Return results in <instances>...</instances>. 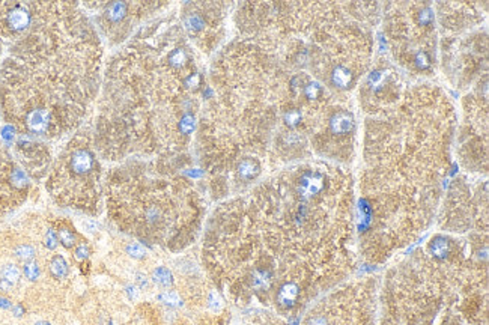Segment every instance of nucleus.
I'll return each instance as SVG.
<instances>
[{"label":"nucleus","mask_w":489,"mask_h":325,"mask_svg":"<svg viewBox=\"0 0 489 325\" xmlns=\"http://www.w3.org/2000/svg\"><path fill=\"white\" fill-rule=\"evenodd\" d=\"M330 126L333 129V133L346 134L354 128V116L348 112H339L331 118Z\"/></svg>","instance_id":"obj_4"},{"label":"nucleus","mask_w":489,"mask_h":325,"mask_svg":"<svg viewBox=\"0 0 489 325\" xmlns=\"http://www.w3.org/2000/svg\"><path fill=\"white\" fill-rule=\"evenodd\" d=\"M127 253L129 257L132 259H143L146 256V250L142 244H137V243H132L127 247Z\"/></svg>","instance_id":"obj_23"},{"label":"nucleus","mask_w":489,"mask_h":325,"mask_svg":"<svg viewBox=\"0 0 489 325\" xmlns=\"http://www.w3.org/2000/svg\"><path fill=\"white\" fill-rule=\"evenodd\" d=\"M270 280H271V274H270L268 271L259 270V271H256L255 275H253V285H255V288H257V289H263V288L268 286Z\"/></svg>","instance_id":"obj_17"},{"label":"nucleus","mask_w":489,"mask_h":325,"mask_svg":"<svg viewBox=\"0 0 489 325\" xmlns=\"http://www.w3.org/2000/svg\"><path fill=\"white\" fill-rule=\"evenodd\" d=\"M12 288H14V286H12V285H9L8 281H5V280H2V278H0V291H3V292H9Z\"/></svg>","instance_id":"obj_40"},{"label":"nucleus","mask_w":489,"mask_h":325,"mask_svg":"<svg viewBox=\"0 0 489 325\" xmlns=\"http://www.w3.org/2000/svg\"><path fill=\"white\" fill-rule=\"evenodd\" d=\"M197 84H199V75L197 74H193V75H190L185 80V86H187V88H196Z\"/></svg>","instance_id":"obj_36"},{"label":"nucleus","mask_w":489,"mask_h":325,"mask_svg":"<svg viewBox=\"0 0 489 325\" xmlns=\"http://www.w3.org/2000/svg\"><path fill=\"white\" fill-rule=\"evenodd\" d=\"M386 73H383V71H375V73H372L370 74V77H369V83H370V86H372V88H381V84L384 83V78H386V75H384Z\"/></svg>","instance_id":"obj_28"},{"label":"nucleus","mask_w":489,"mask_h":325,"mask_svg":"<svg viewBox=\"0 0 489 325\" xmlns=\"http://www.w3.org/2000/svg\"><path fill=\"white\" fill-rule=\"evenodd\" d=\"M29 23H30V15L25 8L17 6L9 11L8 25L12 30H23L29 26Z\"/></svg>","instance_id":"obj_5"},{"label":"nucleus","mask_w":489,"mask_h":325,"mask_svg":"<svg viewBox=\"0 0 489 325\" xmlns=\"http://www.w3.org/2000/svg\"><path fill=\"white\" fill-rule=\"evenodd\" d=\"M26 125L32 133H44L50 125V113L46 108H33L26 118Z\"/></svg>","instance_id":"obj_2"},{"label":"nucleus","mask_w":489,"mask_h":325,"mask_svg":"<svg viewBox=\"0 0 489 325\" xmlns=\"http://www.w3.org/2000/svg\"><path fill=\"white\" fill-rule=\"evenodd\" d=\"M12 310H14V315H15V316H18V318H20V316H23V307H21V306H14Z\"/></svg>","instance_id":"obj_41"},{"label":"nucleus","mask_w":489,"mask_h":325,"mask_svg":"<svg viewBox=\"0 0 489 325\" xmlns=\"http://www.w3.org/2000/svg\"><path fill=\"white\" fill-rule=\"evenodd\" d=\"M57 238H59V243L65 247V249H73L76 246V235L73 230H70L68 227H62L57 232Z\"/></svg>","instance_id":"obj_15"},{"label":"nucleus","mask_w":489,"mask_h":325,"mask_svg":"<svg viewBox=\"0 0 489 325\" xmlns=\"http://www.w3.org/2000/svg\"><path fill=\"white\" fill-rule=\"evenodd\" d=\"M152 280L163 288H169V286L173 285V275H172L170 270L166 268V267L155 268L154 273H152Z\"/></svg>","instance_id":"obj_10"},{"label":"nucleus","mask_w":489,"mask_h":325,"mask_svg":"<svg viewBox=\"0 0 489 325\" xmlns=\"http://www.w3.org/2000/svg\"><path fill=\"white\" fill-rule=\"evenodd\" d=\"M259 172H260V166L256 160L246 158L238 164V175L244 181H250L253 178H256L259 175Z\"/></svg>","instance_id":"obj_7"},{"label":"nucleus","mask_w":489,"mask_h":325,"mask_svg":"<svg viewBox=\"0 0 489 325\" xmlns=\"http://www.w3.org/2000/svg\"><path fill=\"white\" fill-rule=\"evenodd\" d=\"M145 219L149 223H157L161 219V211L157 206H149L145 212Z\"/></svg>","instance_id":"obj_26"},{"label":"nucleus","mask_w":489,"mask_h":325,"mask_svg":"<svg viewBox=\"0 0 489 325\" xmlns=\"http://www.w3.org/2000/svg\"><path fill=\"white\" fill-rule=\"evenodd\" d=\"M431 251L435 257L438 259H444L447 254H449V243L446 240H441V238H438V240H435L431 246Z\"/></svg>","instance_id":"obj_16"},{"label":"nucleus","mask_w":489,"mask_h":325,"mask_svg":"<svg viewBox=\"0 0 489 325\" xmlns=\"http://www.w3.org/2000/svg\"><path fill=\"white\" fill-rule=\"evenodd\" d=\"M137 289H139V288L129 285V286L127 288V294H128V297H129V298H136V297H137V292H139Z\"/></svg>","instance_id":"obj_39"},{"label":"nucleus","mask_w":489,"mask_h":325,"mask_svg":"<svg viewBox=\"0 0 489 325\" xmlns=\"http://www.w3.org/2000/svg\"><path fill=\"white\" fill-rule=\"evenodd\" d=\"M432 18H434V14H432V11H431L429 8H426V9L421 11V14H420V21H421V23H423V25L431 23Z\"/></svg>","instance_id":"obj_35"},{"label":"nucleus","mask_w":489,"mask_h":325,"mask_svg":"<svg viewBox=\"0 0 489 325\" xmlns=\"http://www.w3.org/2000/svg\"><path fill=\"white\" fill-rule=\"evenodd\" d=\"M331 80H333V83H335V86L345 89L352 81V74L345 67H336L335 71H333V74H331Z\"/></svg>","instance_id":"obj_9"},{"label":"nucleus","mask_w":489,"mask_h":325,"mask_svg":"<svg viewBox=\"0 0 489 325\" xmlns=\"http://www.w3.org/2000/svg\"><path fill=\"white\" fill-rule=\"evenodd\" d=\"M35 325H51L50 322H47V321H38Z\"/></svg>","instance_id":"obj_42"},{"label":"nucleus","mask_w":489,"mask_h":325,"mask_svg":"<svg viewBox=\"0 0 489 325\" xmlns=\"http://www.w3.org/2000/svg\"><path fill=\"white\" fill-rule=\"evenodd\" d=\"M185 60H187V54H185V51H184L182 49H176V50L172 51L170 56H169V62H170V65H172V67H176V68L182 67V65L185 63Z\"/></svg>","instance_id":"obj_21"},{"label":"nucleus","mask_w":489,"mask_h":325,"mask_svg":"<svg viewBox=\"0 0 489 325\" xmlns=\"http://www.w3.org/2000/svg\"><path fill=\"white\" fill-rule=\"evenodd\" d=\"M89 254H91V251H89V247L84 246V244L77 246V249L74 251V257L77 259V261H80V262L86 261V259L89 257Z\"/></svg>","instance_id":"obj_30"},{"label":"nucleus","mask_w":489,"mask_h":325,"mask_svg":"<svg viewBox=\"0 0 489 325\" xmlns=\"http://www.w3.org/2000/svg\"><path fill=\"white\" fill-rule=\"evenodd\" d=\"M127 14V3L124 2H113V3H110L105 9V15L110 21H113V23H116V21H121Z\"/></svg>","instance_id":"obj_11"},{"label":"nucleus","mask_w":489,"mask_h":325,"mask_svg":"<svg viewBox=\"0 0 489 325\" xmlns=\"http://www.w3.org/2000/svg\"><path fill=\"white\" fill-rule=\"evenodd\" d=\"M158 300H160V302H163V304H166V306H170V307H181L182 306L181 297L173 291H166V292L160 294Z\"/></svg>","instance_id":"obj_14"},{"label":"nucleus","mask_w":489,"mask_h":325,"mask_svg":"<svg viewBox=\"0 0 489 325\" xmlns=\"http://www.w3.org/2000/svg\"><path fill=\"white\" fill-rule=\"evenodd\" d=\"M2 137H3V140L11 142V140L15 137V129H14V126H11V125L3 126V128H2Z\"/></svg>","instance_id":"obj_33"},{"label":"nucleus","mask_w":489,"mask_h":325,"mask_svg":"<svg viewBox=\"0 0 489 325\" xmlns=\"http://www.w3.org/2000/svg\"><path fill=\"white\" fill-rule=\"evenodd\" d=\"M81 226H83V229H84L86 232H89V233H95V232L98 230V225H97V222H94V220H84V222L81 223Z\"/></svg>","instance_id":"obj_34"},{"label":"nucleus","mask_w":489,"mask_h":325,"mask_svg":"<svg viewBox=\"0 0 489 325\" xmlns=\"http://www.w3.org/2000/svg\"><path fill=\"white\" fill-rule=\"evenodd\" d=\"M11 182L14 187L17 188H23L27 185V175L25 173V170H21V169H15L12 173H11Z\"/></svg>","instance_id":"obj_20"},{"label":"nucleus","mask_w":489,"mask_h":325,"mask_svg":"<svg viewBox=\"0 0 489 325\" xmlns=\"http://www.w3.org/2000/svg\"><path fill=\"white\" fill-rule=\"evenodd\" d=\"M20 275H21V273H20L18 267L14 265V264H8V265H5V267L2 268V271H0V278L5 280V281H8V283L12 285V286H15V285L18 283Z\"/></svg>","instance_id":"obj_12"},{"label":"nucleus","mask_w":489,"mask_h":325,"mask_svg":"<svg viewBox=\"0 0 489 325\" xmlns=\"http://www.w3.org/2000/svg\"><path fill=\"white\" fill-rule=\"evenodd\" d=\"M44 244H46V247L49 250H54L59 244V238H57V233L54 229H49L46 232V236H44Z\"/></svg>","instance_id":"obj_24"},{"label":"nucleus","mask_w":489,"mask_h":325,"mask_svg":"<svg viewBox=\"0 0 489 325\" xmlns=\"http://www.w3.org/2000/svg\"><path fill=\"white\" fill-rule=\"evenodd\" d=\"M23 274L27 280L30 281H35L38 280L39 274H41V270H39V265L35 262V261H30V262H26L25 267H23Z\"/></svg>","instance_id":"obj_19"},{"label":"nucleus","mask_w":489,"mask_h":325,"mask_svg":"<svg viewBox=\"0 0 489 325\" xmlns=\"http://www.w3.org/2000/svg\"><path fill=\"white\" fill-rule=\"evenodd\" d=\"M204 26H205V21H204V18L199 15V14H190L185 18V27L188 30L196 32V30H201Z\"/></svg>","instance_id":"obj_18"},{"label":"nucleus","mask_w":489,"mask_h":325,"mask_svg":"<svg viewBox=\"0 0 489 325\" xmlns=\"http://www.w3.org/2000/svg\"><path fill=\"white\" fill-rule=\"evenodd\" d=\"M300 289L295 283H286L280 288L279 295H277V301L279 304L284 309H289L295 304V301L298 298Z\"/></svg>","instance_id":"obj_6"},{"label":"nucleus","mask_w":489,"mask_h":325,"mask_svg":"<svg viewBox=\"0 0 489 325\" xmlns=\"http://www.w3.org/2000/svg\"><path fill=\"white\" fill-rule=\"evenodd\" d=\"M194 128H196V119H194V116L190 115V113L184 115L182 119H181V122H180V129H181V133H184V134H190Z\"/></svg>","instance_id":"obj_22"},{"label":"nucleus","mask_w":489,"mask_h":325,"mask_svg":"<svg viewBox=\"0 0 489 325\" xmlns=\"http://www.w3.org/2000/svg\"><path fill=\"white\" fill-rule=\"evenodd\" d=\"M415 65H417L418 68H421V70L428 68L429 67V57H428V54L426 53H418L417 57H415Z\"/></svg>","instance_id":"obj_31"},{"label":"nucleus","mask_w":489,"mask_h":325,"mask_svg":"<svg viewBox=\"0 0 489 325\" xmlns=\"http://www.w3.org/2000/svg\"><path fill=\"white\" fill-rule=\"evenodd\" d=\"M11 307H12L11 301H9V300H6V298H3V297H0V309L8 310V309H11Z\"/></svg>","instance_id":"obj_38"},{"label":"nucleus","mask_w":489,"mask_h":325,"mask_svg":"<svg viewBox=\"0 0 489 325\" xmlns=\"http://www.w3.org/2000/svg\"><path fill=\"white\" fill-rule=\"evenodd\" d=\"M71 170L76 175H86L92 170L94 166V155L87 149H78L71 157Z\"/></svg>","instance_id":"obj_3"},{"label":"nucleus","mask_w":489,"mask_h":325,"mask_svg":"<svg viewBox=\"0 0 489 325\" xmlns=\"http://www.w3.org/2000/svg\"><path fill=\"white\" fill-rule=\"evenodd\" d=\"M14 254H15L17 259H20V261H23V262H30V261H33L35 256H36V250H35V247L30 246V244H21V246H18V247L15 249Z\"/></svg>","instance_id":"obj_13"},{"label":"nucleus","mask_w":489,"mask_h":325,"mask_svg":"<svg viewBox=\"0 0 489 325\" xmlns=\"http://www.w3.org/2000/svg\"><path fill=\"white\" fill-rule=\"evenodd\" d=\"M208 306H209V309H212L214 312H217V310H220L221 307H223V301H221V298H220V295L217 294V292H211L209 294V297H208Z\"/></svg>","instance_id":"obj_27"},{"label":"nucleus","mask_w":489,"mask_h":325,"mask_svg":"<svg viewBox=\"0 0 489 325\" xmlns=\"http://www.w3.org/2000/svg\"><path fill=\"white\" fill-rule=\"evenodd\" d=\"M50 273L53 277L56 278H65L66 275H68L70 273V267H68V262L65 261V257L60 256V254H56L53 259H51V262H50Z\"/></svg>","instance_id":"obj_8"},{"label":"nucleus","mask_w":489,"mask_h":325,"mask_svg":"<svg viewBox=\"0 0 489 325\" xmlns=\"http://www.w3.org/2000/svg\"><path fill=\"white\" fill-rule=\"evenodd\" d=\"M307 325H327V321L322 316H315V318H312L309 321Z\"/></svg>","instance_id":"obj_37"},{"label":"nucleus","mask_w":489,"mask_h":325,"mask_svg":"<svg viewBox=\"0 0 489 325\" xmlns=\"http://www.w3.org/2000/svg\"><path fill=\"white\" fill-rule=\"evenodd\" d=\"M136 283H137L139 289H146L149 286V278L143 273H137L136 274Z\"/></svg>","instance_id":"obj_32"},{"label":"nucleus","mask_w":489,"mask_h":325,"mask_svg":"<svg viewBox=\"0 0 489 325\" xmlns=\"http://www.w3.org/2000/svg\"><path fill=\"white\" fill-rule=\"evenodd\" d=\"M301 121V112L300 110H289L284 115V122L287 126H295Z\"/></svg>","instance_id":"obj_25"},{"label":"nucleus","mask_w":489,"mask_h":325,"mask_svg":"<svg viewBox=\"0 0 489 325\" xmlns=\"http://www.w3.org/2000/svg\"><path fill=\"white\" fill-rule=\"evenodd\" d=\"M324 188V176L321 173L316 172H310L301 178L300 181V194L304 199L313 198L315 194H318Z\"/></svg>","instance_id":"obj_1"},{"label":"nucleus","mask_w":489,"mask_h":325,"mask_svg":"<svg viewBox=\"0 0 489 325\" xmlns=\"http://www.w3.org/2000/svg\"><path fill=\"white\" fill-rule=\"evenodd\" d=\"M304 92H306L307 98L315 100V98H318L321 95V86L318 83H310V84L306 86V91Z\"/></svg>","instance_id":"obj_29"}]
</instances>
